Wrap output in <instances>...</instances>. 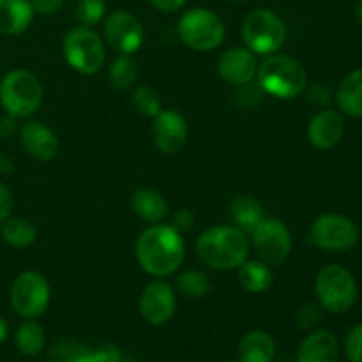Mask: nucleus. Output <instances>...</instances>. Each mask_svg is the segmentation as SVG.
<instances>
[{
	"instance_id": "f8f14e48",
	"label": "nucleus",
	"mask_w": 362,
	"mask_h": 362,
	"mask_svg": "<svg viewBox=\"0 0 362 362\" xmlns=\"http://www.w3.org/2000/svg\"><path fill=\"white\" fill-rule=\"evenodd\" d=\"M144 27L134 14L113 11L105 20V39L113 49L124 55H133L144 45Z\"/></svg>"
},
{
	"instance_id": "f03ea898",
	"label": "nucleus",
	"mask_w": 362,
	"mask_h": 362,
	"mask_svg": "<svg viewBox=\"0 0 362 362\" xmlns=\"http://www.w3.org/2000/svg\"><path fill=\"white\" fill-rule=\"evenodd\" d=\"M200 260L216 271H237L250 257V239L243 230L216 225L204 230L197 240Z\"/></svg>"
},
{
	"instance_id": "72a5a7b5",
	"label": "nucleus",
	"mask_w": 362,
	"mask_h": 362,
	"mask_svg": "<svg viewBox=\"0 0 362 362\" xmlns=\"http://www.w3.org/2000/svg\"><path fill=\"white\" fill-rule=\"evenodd\" d=\"M320 320V310L315 304H306L297 311V324L303 329H311Z\"/></svg>"
},
{
	"instance_id": "0eeeda50",
	"label": "nucleus",
	"mask_w": 362,
	"mask_h": 362,
	"mask_svg": "<svg viewBox=\"0 0 362 362\" xmlns=\"http://www.w3.org/2000/svg\"><path fill=\"white\" fill-rule=\"evenodd\" d=\"M243 39L255 55L276 53L286 41V27L271 9H255L244 18Z\"/></svg>"
},
{
	"instance_id": "2eb2a0df",
	"label": "nucleus",
	"mask_w": 362,
	"mask_h": 362,
	"mask_svg": "<svg viewBox=\"0 0 362 362\" xmlns=\"http://www.w3.org/2000/svg\"><path fill=\"white\" fill-rule=\"evenodd\" d=\"M218 73L226 83L243 87L251 83L258 73L257 57L247 48H230L219 57Z\"/></svg>"
},
{
	"instance_id": "e433bc0d",
	"label": "nucleus",
	"mask_w": 362,
	"mask_h": 362,
	"mask_svg": "<svg viewBox=\"0 0 362 362\" xmlns=\"http://www.w3.org/2000/svg\"><path fill=\"white\" fill-rule=\"evenodd\" d=\"M11 211H13V194L6 184L0 182V225L9 218Z\"/></svg>"
},
{
	"instance_id": "4468645a",
	"label": "nucleus",
	"mask_w": 362,
	"mask_h": 362,
	"mask_svg": "<svg viewBox=\"0 0 362 362\" xmlns=\"http://www.w3.org/2000/svg\"><path fill=\"white\" fill-rule=\"evenodd\" d=\"M154 144L163 154H177L186 145L189 136V127L186 119L175 110H161L154 117L152 127Z\"/></svg>"
},
{
	"instance_id": "39448f33",
	"label": "nucleus",
	"mask_w": 362,
	"mask_h": 362,
	"mask_svg": "<svg viewBox=\"0 0 362 362\" xmlns=\"http://www.w3.org/2000/svg\"><path fill=\"white\" fill-rule=\"evenodd\" d=\"M318 304L329 313H345L357 300V283L343 265H325L315 281Z\"/></svg>"
},
{
	"instance_id": "6ab92c4d",
	"label": "nucleus",
	"mask_w": 362,
	"mask_h": 362,
	"mask_svg": "<svg viewBox=\"0 0 362 362\" xmlns=\"http://www.w3.org/2000/svg\"><path fill=\"white\" fill-rule=\"evenodd\" d=\"M30 0H0V34L18 35L34 20Z\"/></svg>"
},
{
	"instance_id": "b1692460",
	"label": "nucleus",
	"mask_w": 362,
	"mask_h": 362,
	"mask_svg": "<svg viewBox=\"0 0 362 362\" xmlns=\"http://www.w3.org/2000/svg\"><path fill=\"white\" fill-rule=\"evenodd\" d=\"M237 278L244 290L251 293H264L272 285V271L265 262L250 260L247 258L239 269H237Z\"/></svg>"
},
{
	"instance_id": "a19ab883",
	"label": "nucleus",
	"mask_w": 362,
	"mask_h": 362,
	"mask_svg": "<svg viewBox=\"0 0 362 362\" xmlns=\"http://www.w3.org/2000/svg\"><path fill=\"white\" fill-rule=\"evenodd\" d=\"M7 334H9V325H7L6 318L0 317V345L7 339Z\"/></svg>"
},
{
	"instance_id": "412c9836",
	"label": "nucleus",
	"mask_w": 362,
	"mask_h": 362,
	"mask_svg": "<svg viewBox=\"0 0 362 362\" xmlns=\"http://www.w3.org/2000/svg\"><path fill=\"white\" fill-rule=\"evenodd\" d=\"M276 356V343L265 331H251L240 339L237 357L239 362H272Z\"/></svg>"
},
{
	"instance_id": "f704fd0d",
	"label": "nucleus",
	"mask_w": 362,
	"mask_h": 362,
	"mask_svg": "<svg viewBox=\"0 0 362 362\" xmlns=\"http://www.w3.org/2000/svg\"><path fill=\"white\" fill-rule=\"evenodd\" d=\"M172 226L179 233L189 232V230L194 226L193 211H189V209H186V207L175 211V214H173V218H172Z\"/></svg>"
},
{
	"instance_id": "4c0bfd02",
	"label": "nucleus",
	"mask_w": 362,
	"mask_h": 362,
	"mask_svg": "<svg viewBox=\"0 0 362 362\" xmlns=\"http://www.w3.org/2000/svg\"><path fill=\"white\" fill-rule=\"evenodd\" d=\"M152 7H156L161 13H175L186 6L187 0H148Z\"/></svg>"
},
{
	"instance_id": "c85d7f7f",
	"label": "nucleus",
	"mask_w": 362,
	"mask_h": 362,
	"mask_svg": "<svg viewBox=\"0 0 362 362\" xmlns=\"http://www.w3.org/2000/svg\"><path fill=\"white\" fill-rule=\"evenodd\" d=\"M133 106L138 110V113L145 117H156L163 110V103L158 90H154L148 85H140L138 88H134Z\"/></svg>"
},
{
	"instance_id": "dca6fc26",
	"label": "nucleus",
	"mask_w": 362,
	"mask_h": 362,
	"mask_svg": "<svg viewBox=\"0 0 362 362\" xmlns=\"http://www.w3.org/2000/svg\"><path fill=\"white\" fill-rule=\"evenodd\" d=\"M20 141L25 152L35 161H52L59 154V138L39 120H30L20 127Z\"/></svg>"
},
{
	"instance_id": "2f4dec72",
	"label": "nucleus",
	"mask_w": 362,
	"mask_h": 362,
	"mask_svg": "<svg viewBox=\"0 0 362 362\" xmlns=\"http://www.w3.org/2000/svg\"><path fill=\"white\" fill-rule=\"evenodd\" d=\"M345 354L350 362H362V324L354 325L346 334Z\"/></svg>"
},
{
	"instance_id": "bb28decb",
	"label": "nucleus",
	"mask_w": 362,
	"mask_h": 362,
	"mask_svg": "<svg viewBox=\"0 0 362 362\" xmlns=\"http://www.w3.org/2000/svg\"><path fill=\"white\" fill-rule=\"evenodd\" d=\"M177 288L184 297L202 299L211 292V278L204 271H197V269L184 271L177 278Z\"/></svg>"
},
{
	"instance_id": "aec40b11",
	"label": "nucleus",
	"mask_w": 362,
	"mask_h": 362,
	"mask_svg": "<svg viewBox=\"0 0 362 362\" xmlns=\"http://www.w3.org/2000/svg\"><path fill=\"white\" fill-rule=\"evenodd\" d=\"M131 207L144 221L154 223V225L165 221L170 211L166 198L151 187H140L134 191L131 197Z\"/></svg>"
},
{
	"instance_id": "a211bd4d",
	"label": "nucleus",
	"mask_w": 362,
	"mask_h": 362,
	"mask_svg": "<svg viewBox=\"0 0 362 362\" xmlns=\"http://www.w3.org/2000/svg\"><path fill=\"white\" fill-rule=\"evenodd\" d=\"M339 343L331 331H315L300 343L297 362H338Z\"/></svg>"
},
{
	"instance_id": "7c9ffc66",
	"label": "nucleus",
	"mask_w": 362,
	"mask_h": 362,
	"mask_svg": "<svg viewBox=\"0 0 362 362\" xmlns=\"http://www.w3.org/2000/svg\"><path fill=\"white\" fill-rule=\"evenodd\" d=\"M105 0H80L76 6V20L81 27H94L105 18Z\"/></svg>"
},
{
	"instance_id": "1a4fd4ad",
	"label": "nucleus",
	"mask_w": 362,
	"mask_h": 362,
	"mask_svg": "<svg viewBox=\"0 0 362 362\" xmlns=\"http://www.w3.org/2000/svg\"><path fill=\"white\" fill-rule=\"evenodd\" d=\"M251 244L258 260L281 265L292 253V233L281 219L264 218L251 232Z\"/></svg>"
},
{
	"instance_id": "20e7f679",
	"label": "nucleus",
	"mask_w": 362,
	"mask_h": 362,
	"mask_svg": "<svg viewBox=\"0 0 362 362\" xmlns=\"http://www.w3.org/2000/svg\"><path fill=\"white\" fill-rule=\"evenodd\" d=\"M42 103V85L34 73L14 69L0 81V105L7 115L25 119L39 110Z\"/></svg>"
},
{
	"instance_id": "423d86ee",
	"label": "nucleus",
	"mask_w": 362,
	"mask_h": 362,
	"mask_svg": "<svg viewBox=\"0 0 362 362\" xmlns=\"http://www.w3.org/2000/svg\"><path fill=\"white\" fill-rule=\"evenodd\" d=\"M180 41L197 52H211L216 49L225 39V23L221 18L211 9L194 7L180 16L179 25Z\"/></svg>"
},
{
	"instance_id": "6e6552de",
	"label": "nucleus",
	"mask_w": 362,
	"mask_h": 362,
	"mask_svg": "<svg viewBox=\"0 0 362 362\" xmlns=\"http://www.w3.org/2000/svg\"><path fill=\"white\" fill-rule=\"evenodd\" d=\"M62 53L66 62L81 74H95L106 60L105 42L90 27H76L64 37Z\"/></svg>"
},
{
	"instance_id": "c756f323",
	"label": "nucleus",
	"mask_w": 362,
	"mask_h": 362,
	"mask_svg": "<svg viewBox=\"0 0 362 362\" xmlns=\"http://www.w3.org/2000/svg\"><path fill=\"white\" fill-rule=\"evenodd\" d=\"M52 357L55 362H98L95 350L67 341H60L52 350Z\"/></svg>"
},
{
	"instance_id": "5701e85b",
	"label": "nucleus",
	"mask_w": 362,
	"mask_h": 362,
	"mask_svg": "<svg viewBox=\"0 0 362 362\" xmlns=\"http://www.w3.org/2000/svg\"><path fill=\"white\" fill-rule=\"evenodd\" d=\"M230 216H232L233 223H235L233 226L243 230L247 235L264 219V211H262V205L253 197H250V194H239L230 204Z\"/></svg>"
},
{
	"instance_id": "4be33fe9",
	"label": "nucleus",
	"mask_w": 362,
	"mask_h": 362,
	"mask_svg": "<svg viewBox=\"0 0 362 362\" xmlns=\"http://www.w3.org/2000/svg\"><path fill=\"white\" fill-rule=\"evenodd\" d=\"M336 103L345 115L362 117V69L352 71L339 85Z\"/></svg>"
},
{
	"instance_id": "79ce46f5",
	"label": "nucleus",
	"mask_w": 362,
	"mask_h": 362,
	"mask_svg": "<svg viewBox=\"0 0 362 362\" xmlns=\"http://www.w3.org/2000/svg\"><path fill=\"white\" fill-rule=\"evenodd\" d=\"M356 14H357V20H359L361 23H362V0H359V2H357V7H356Z\"/></svg>"
},
{
	"instance_id": "ddd939ff",
	"label": "nucleus",
	"mask_w": 362,
	"mask_h": 362,
	"mask_svg": "<svg viewBox=\"0 0 362 362\" xmlns=\"http://www.w3.org/2000/svg\"><path fill=\"white\" fill-rule=\"evenodd\" d=\"M140 315L147 324L165 325L172 320L177 308V296L172 285L163 281L161 278L154 279L144 288L140 296Z\"/></svg>"
},
{
	"instance_id": "cd10ccee",
	"label": "nucleus",
	"mask_w": 362,
	"mask_h": 362,
	"mask_svg": "<svg viewBox=\"0 0 362 362\" xmlns=\"http://www.w3.org/2000/svg\"><path fill=\"white\" fill-rule=\"evenodd\" d=\"M138 78V64L136 60L131 55H124L120 53L115 60L112 62L110 67V81L115 88L124 90V88H129L131 85L136 81Z\"/></svg>"
},
{
	"instance_id": "a878e982",
	"label": "nucleus",
	"mask_w": 362,
	"mask_h": 362,
	"mask_svg": "<svg viewBox=\"0 0 362 362\" xmlns=\"http://www.w3.org/2000/svg\"><path fill=\"white\" fill-rule=\"evenodd\" d=\"M2 239L13 247H28L34 244L37 230L25 218H7L2 223Z\"/></svg>"
},
{
	"instance_id": "9b49d317",
	"label": "nucleus",
	"mask_w": 362,
	"mask_h": 362,
	"mask_svg": "<svg viewBox=\"0 0 362 362\" xmlns=\"http://www.w3.org/2000/svg\"><path fill=\"white\" fill-rule=\"evenodd\" d=\"M359 230L356 223L341 214H322L313 221L310 240L317 247L332 253H341L356 246Z\"/></svg>"
},
{
	"instance_id": "f3484780",
	"label": "nucleus",
	"mask_w": 362,
	"mask_h": 362,
	"mask_svg": "<svg viewBox=\"0 0 362 362\" xmlns=\"http://www.w3.org/2000/svg\"><path fill=\"white\" fill-rule=\"evenodd\" d=\"M343 134H345V120L341 113L334 110H320L308 124V140L320 151H327L338 145Z\"/></svg>"
},
{
	"instance_id": "9d476101",
	"label": "nucleus",
	"mask_w": 362,
	"mask_h": 362,
	"mask_svg": "<svg viewBox=\"0 0 362 362\" xmlns=\"http://www.w3.org/2000/svg\"><path fill=\"white\" fill-rule=\"evenodd\" d=\"M49 283L41 272L25 271L11 286V306L20 317L37 318L49 304Z\"/></svg>"
},
{
	"instance_id": "c9c22d12",
	"label": "nucleus",
	"mask_w": 362,
	"mask_h": 362,
	"mask_svg": "<svg viewBox=\"0 0 362 362\" xmlns=\"http://www.w3.org/2000/svg\"><path fill=\"white\" fill-rule=\"evenodd\" d=\"M34 13L42 14V16H52L57 14L64 7V0H30Z\"/></svg>"
},
{
	"instance_id": "7ed1b4c3",
	"label": "nucleus",
	"mask_w": 362,
	"mask_h": 362,
	"mask_svg": "<svg viewBox=\"0 0 362 362\" xmlns=\"http://www.w3.org/2000/svg\"><path fill=\"white\" fill-rule=\"evenodd\" d=\"M258 85L278 99H296L308 87L306 69L299 60L283 53H271L258 66Z\"/></svg>"
},
{
	"instance_id": "ea45409f",
	"label": "nucleus",
	"mask_w": 362,
	"mask_h": 362,
	"mask_svg": "<svg viewBox=\"0 0 362 362\" xmlns=\"http://www.w3.org/2000/svg\"><path fill=\"white\" fill-rule=\"evenodd\" d=\"M13 170H14V165H13V161H11L9 156L0 154V173L7 175V173H11Z\"/></svg>"
},
{
	"instance_id": "473e14b6",
	"label": "nucleus",
	"mask_w": 362,
	"mask_h": 362,
	"mask_svg": "<svg viewBox=\"0 0 362 362\" xmlns=\"http://www.w3.org/2000/svg\"><path fill=\"white\" fill-rule=\"evenodd\" d=\"M308 101H310V105L317 106V108H327L332 101L331 88L324 83L311 85L310 90H308Z\"/></svg>"
},
{
	"instance_id": "f257e3e1",
	"label": "nucleus",
	"mask_w": 362,
	"mask_h": 362,
	"mask_svg": "<svg viewBox=\"0 0 362 362\" xmlns=\"http://www.w3.org/2000/svg\"><path fill=\"white\" fill-rule=\"evenodd\" d=\"M186 257L182 233L172 225L148 226L136 240V260L140 267L154 278H166L179 271Z\"/></svg>"
},
{
	"instance_id": "393cba45",
	"label": "nucleus",
	"mask_w": 362,
	"mask_h": 362,
	"mask_svg": "<svg viewBox=\"0 0 362 362\" xmlns=\"http://www.w3.org/2000/svg\"><path fill=\"white\" fill-rule=\"evenodd\" d=\"M46 336L41 325L34 318H25L16 331V346L23 356H39L45 349Z\"/></svg>"
},
{
	"instance_id": "37998d69",
	"label": "nucleus",
	"mask_w": 362,
	"mask_h": 362,
	"mask_svg": "<svg viewBox=\"0 0 362 362\" xmlns=\"http://www.w3.org/2000/svg\"><path fill=\"white\" fill-rule=\"evenodd\" d=\"M230 2H246V0H230Z\"/></svg>"
},
{
	"instance_id": "58836bf2",
	"label": "nucleus",
	"mask_w": 362,
	"mask_h": 362,
	"mask_svg": "<svg viewBox=\"0 0 362 362\" xmlns=\"http://www.w3.org/2000/svg\"><path fill=\"white\" fill-rule=\"evenodd\" d=\"M16 133H20V127H18L16 117H4L0 119V138H11Z\"/></svg>"
}]
</instances>
